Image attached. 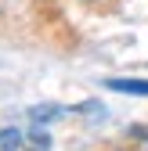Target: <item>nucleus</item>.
Listing matches in <instances>:
<instances>
[{
    "instance_id": "1",
    "label": "nucleus",
    "mask_w": 148,
    "mask_h": 151,
    "mask_svg": "<svg viewBox=\"0 0 148 151\" xmlns=\"http://www.w3.org/2000/svg\"><path fill=\"white\" fill-rule=\"evenodd\" d=\"M0 151H51V133L47 126L33 122L25 126H4L0 129Z\"/></svg>"
},
{
    "instance_id": "2",
    "label": "nucleus",
    "mask_w": 148,
    "mask_h": 151,
    "mask_svg": "<svg viewBox=\"0 0 148 151\" xmlns=\"http://www.w3.org/2000/svg\"><path fill=\"white\" fill-rule=\"evenodd\" d=\"M108 90L116 93H137V97H148V79H108Z\"/></svg>"
}]
</instances>
